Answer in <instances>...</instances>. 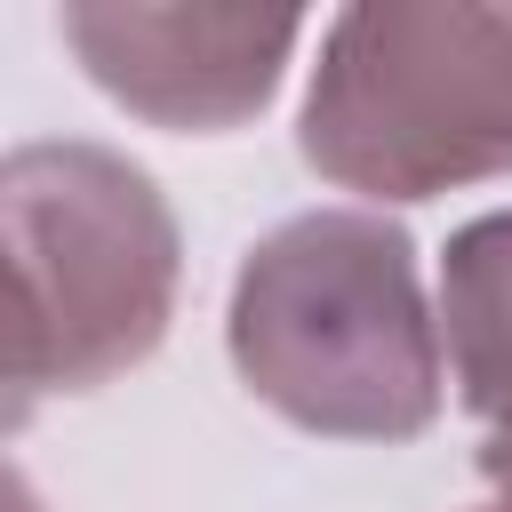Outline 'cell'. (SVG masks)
<instances>
[{
	"label": "cell",
	"instance_id": "3957f363",
	"mask_svg": "<svg viewBox=\"0 0 512 512\" xmlns=\"http://www.w3.org/2000/svg\"><path fill=\"white\" fill-rule=\"evenodd\" d=\"M296 152L360 200H440L512 176V8L368 0L320 24Z\"/></svg>",
	"mask_w": 512,
	"mask_h": 512
},
{
	"label": "cell",
	"instance_id": "5b68a950",
	"mask_svg": "<svg viewBox=\"0 0 512 512\" xmlns=\"http://www.w3.org/2000/svg\"><path fill=\"white\" fill-rule=\"evenodd\" d=\"M440 344L480 432H512V208H488L440 248Z\"/></svg>",
	"mask_w": 512,
	"mask_h": 512
},
{
	"label": "cell",
	"instance_id": "7a4b0ae2",
	"mask_svg": "<svg viewBox=\"0 0 512 512\" xmlns=\"http://www.w3.org/2000/svg\"><path fill=\"white\" fill-rule=\"evenodd\" d=\"M16 352L8 424L48 392H96L160 352L184 288V232L152 168L88 136L16 144L0 168Z\"/></svg>",
	"mask_w": 512,
	"mask_h": 512
},
{
	"label": "cell",
	"instance_id": "8992f818",
	"mask_svg": "<svg viewBox=\"0 0 512 512\" xmlns=\"http://www.w3.org/2000/svg\"><path fill=\"white\" fill-rule=\"evenodd\" d=\"M472 464L488 480V504H472V512H512V432H480Z\"/></svg>",
	"mask_w": 512,
	"mask_h": 512
},
{
	"label": "cell",
	"instance_id": "6da1fadb",
	"mask_svg": "<svg viewBox=\"0 0 512 512\" xmlns=\"http://www.w3.org/2000/svg\"><path fill=\"white\" fill-rule=\"evenodd\" d=\"M232 376L312 440H424L440 424L448 344L416 240L384 208H304L272 224L224 304Z\"/></svg>",
	"mask_w": 512,
	"mask_h": 512
},
{
	"label": "cell",
	"instance_id": "277c9868",
	"mask_svg": "<svg viewBox=\"0 0 512 512\" xmlns=\"http://www.w3.org/2000/svg\"><path fill=\"white\" fill-rule=\"evenodd\" d=\"M56 40L120 112L176 128V136H224L280 96V72L304 40V16L296 8L72 0V8H56Z\"/></svg>",
	"mask_w": 512,
	"mask_h": 512
}]
</instances>
